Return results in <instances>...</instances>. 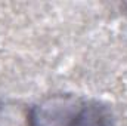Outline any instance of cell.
Returning a JSON list of instances; mask_svg holds the SVG:
<instances>
[{"instance_id": "1", "label": "cell", "mask_w": 127, "mask_h": 126, "mask_svg": "<svg viewBox=\"0 0 127 126\" xmlns=\"http://www.w3.org/2000/svg\"><path fill=\"white\" fill-rule=\"evenodd\" d=\"M30 126H106V113L95 101L53 95L30 111Z\"/></svg>"}]
</instances>
